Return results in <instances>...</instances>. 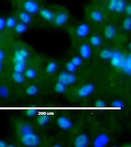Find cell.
Listing matches in <instances>:
<instances>
[{
	"mask_svg": "<svg viewBox=\"0 0 131 147\" xmlns=\"http://www.w3.org/2000/svg\"><path fill=\"white\" fill-rule=\"evenodd\" d=\"M129 58L130 56L124 57L119 52H114L111 62L114 67L122 69L125 72L128 67Z\"/></svg>",
	"mask_w": 131,
	"mask_h": 147,
	"instance_id": "6da1fadb",
	"label": "cell"
},
{
	"mask_svg": "<svg viewBox=\"0 0 131 147\" xmlns=\"http://www.w3.org/2000/svg\"><path fill=\"white\" fill-rule=\"evenodd\" d=\"M22 141L26 146L35 147L39 144L40 139L37 135L32 132L23 134Z\"/></svg>",
	"mask_w": 131,
	"mask_h": 147,
	"instance_id": "7a4b0ae2",
	"label": "cell"
},
{
	"mask_svg": "<svg viewBox=\"0 0 131 147\" xmlns=\"http://www.w3.org/2000/svg\"><path fill=\"white\" fill-rule=\"evenodd\" d=\"M77 80V77L73 73L62 72L58 77V81L64 85L73 84Z\"/></svg>",
	"mask_w": 131,
	"mask_h": 147,
	"instance_id": "3957f363",
	"label": "cell"
},
{
	"mask_svg": "<svg viewBox=\"0 0 131 147\" xmlns=\"http://www.w3.org/2000/svg\"><path fill=\"white\" fill-rule=\"evenodd\" d=\"M29 55V52L26 49L21 48L17 50L14 55V61L15 63H25Z\"/></svg>",
	"mask_w": 131,
	"mask_h": 147,
	"instance_id": "277c9868",
	"label": "cell"
},
{
	"mask_svg": "<svg viewBox=\"0 0 131 147\" xmlns=\"http://www.w3.org/2000/svg\"><path fill=\"white\" fill-rule=\"evenodd\" d=\"M24 8L27 13L35 14L38 12L39 6L38 4L33 0H28L24 4Z\"/></svg>",
	"mask_w": 131,
	"mask_h": 147,
	"instance_id": "5b68a950",
	"label": "cell"
},
{
	"mask_svg": "<svg viewBox=\"0 0 131 147\" xmlns=\"http://www.w3.org/2000/svg\"><path fill=\"white\" fill-rule=\"evenodd\" d=\"M109 138L108 135L105 134L100 135L95 140L94 146L95 147H103L108 145Z\"/></svg>",
	"mask_w": 131,
	"mask_h": 147,
	"instance_id": "8992f818",
	"label": "cell"
},
{
	"mask_svg": "<svg viewBox=\"0 0 131 147\" xmlns=\"http://www.w3.org/2000/svg\"><path fill=\"white\" fill-rule=\"evenodd\" d=\"M94 85L92 84H88L81 88L78 91L79 95L81 97H85L90 95L94 90Z\"/></svg>",
	"mask_w": 131,
	"mask_h": 147,
	"instance_id": "52a82bcc",
	"label": "cell"
},
{
	"mask_svg": "<svg viewBox=\"0 0 131 147\" xmlns=\"http://www.w3.org/2000/svg\"><path fill=\"white\" fill-rule=\"evenodd\" d=\"M117 33V29L115 26L112 24L107 25L104 30L105 37L109 40L114 39L116 36Z\"/></svg>",
	"mask_w": 131,
	"mask_h": 147,
	"instance_id": "ba28073f",
	"label": "cell"
},
{
	"mask_svg": "<svg viewBox=\"0 0 131 147\" xmlns=\"http://www.w3.org/2000/svg\"><path fill=\"white\" fill-rule=\"evenodd\" d=\"M90 32V26L86 24H82L79 26L77 28V35L80 38L86 37L89 34Z\"/></svg>",
	"mask_w": 131,
	"mask_h": 147,
	"instance_id": "9c48e42d",
	"label": "cell"
},
{
	"mask_svg": "<svg viewBox=\"0 0 131 147\" xmlns=\"http://www.w3.org/2000/svg\"><path fill=\"white\" fill-rule=\"evenodd\" d=\"M89 138L86 134L79 136L75 141V145L77 147H86L89 144Z\"/></svg>",
	"mask_w": 131,
	"mask_h": 147,
	"instance_id": "30bf717a",
	"label": "cell"
},
{
	"mask_svg": "<svg viewBox=\"0 0 131 147\" xmlns=\"http://www.w3.org/2000/svg\"><path fill=\"white\" fill-rule=\"evenodd\" d=\"M68 20V16L67 13L62 12L58 14L55 17V24L58 26H62L67 23Z\"/></svg>",
	"mask_w": 131,
	"mask_h": 147,
	"instance_id": "8fae6325",
	"label": "cell"
},
{
	"mask_svg": "<svg viewBox=\"0 0 131 147\" xmlns=\"http://www.w3.org/2000/svg\"><path fill=\"white\" fill-rule=\"evenodd\" d=\"M57 123L61 128L64 130L70 129L73 126L71 120H69L68 118L63 117H59L58 119Z\"/></svg>",
	"mask_w": 131,
	"mask_h": 147,
	"instance_id": "7c38bea8",
	"label": "cell"
},
{
	"mask_svg": "<svg viewBox=\"0 0 131 147\" xmlns=\"http://www.w3.org/2000/svg\"><path fill=\"white\" fill-rule=\"evenodd\" d=\"M79 51L81 56L84 59H88L91 57L92 55V49L89 45H82L81 46Z\"/></svg>",
	"mask_w": 131,
	"mask_h": 147,
	"instance_id": "4fadbf2b",
	"label": "cell"
},
{
	"mask_svg": "<svg viewBox=\"0 0 131 147\" xmlns=\"http://www.w3.org/2000/svg\"><path fill=\"white\" fill-rule=\"evenodd\" d=\"M40 15L43 18L47 21H51L55 18L54 13L51 10L47 9H42L40 11Z\"/></svg>",
	"mask_w": 131,
	"mask_h": 147,
	"instance_id": "5bb4252c",
	"label": "cell"
},
{
	"mask_svg": "<svg viewBox=\"0 0 131 147\" xmlns=\"http://www.w3.org/2000/svg\"><path fill=\"white\" fill-rule=\"evenodd\" d=\"M91 19L94 22L100 23L103 21L104 20V16L101 12L98 11H94L91 13Z\"/></svg>",
	"mask_w": 131,
	"mask_h": 147,
	"instance_id": "9a60e30c",
	"label": "cell"
},
{
	"mask_svg": "<svg viewBox=\"0 0 131 147\" xmlns=\"http://www.w3.org/2000/svg\"><path fill=\"white\" fill-rule=\"evenodd\" d=\"M19 18L22 23L26 24H29L32 22V17L30 14L26 12H23L20 13Z\"/></svg>",
	"mask_w": 131,
	"mask_h": 147,
	"instance_id": "2e32d148",
	"label": "cell"
},
{
	"mask_svg": "<svg viewBox=\"0 0 131 147\" xmlns=\"http://www.w3.org/2000/svg\"><path fill=\"white\" fill-rule=\"evenodd\" d=\"M126 6L125 0H117L114 12L118 13H121L125 12Z\"/></svg>",
	"mask_w": 131,
	"mask_h": 147,
	"instance_id": "e0dca14e",
	"label": "cell"
},
{
	"mask_svg": "<svg viewBox=\"0 0 131 147\" xmlns=\"http://www.w3.org/2000/svg\"><path fill=\"white\" fill-rule=\"evenodd\" d=\"M114 52L109 49H104L101 51L100 56L101 58L104 60H109L112 59L113 55Z\"/></svg>",
	"mask_w": 131,
	"mask_h": 147,
	"instance_id": "ac0fdd59",
	"label": "cell"
},
{
	"mask_svg": "<svg viewBox=\"0 0 131 147\" xmlns=\"http://www.w3.org/2000/svg\"><path fill=\"white\" fill-rule=\"evenodd\" d=\"M91 44L94 47H99L102 44V41L101 38L98 35H94L90 39Z\"/></svg>",
	"mask_w": 131,
	"mask_h": 147,
	"instance_id": "d6986e66",
	"label": "cell"
},
{
	"mask_svg": "<svg viewBox=\"0 0 131 147\" xmlns=\"http://www.w3.org/2000/svg\"><path fill=\"white\" fill-rule=\"evenodd\" d=\"M27 30V26L26 24L23 23L17 24L15 26V31L16 33L18 34H22L25 33Z\"/></svg>",
	"mask_w": 131,
	"mask_h": 147,
	"instance_id": "ffe728a7",
	"label": "cell"
},
{
	"mask_svg": "<svg viewBox=\"0 0 131 147\" xmlns=\"http://www.w3.org/2000/svg\"><path fill=\"white\" fill-rule=\"evenodd\" d=\"M12 77H13V80L17 83H19V84L23 83L25 80L24 76L23 75L22 73L15 72V73L13 74Z\"/></svg>",
	"mask_w": 131,
	"mask_h": 147,
	"instance_id": "44dd1931",
	"label": "cell"
},
{
	"mask_svg": "<svg viewBox=\"0 0 131 147\" xmlns=\"http://www.w3.org/2000/svg\"><path fill=\"white\" fill-rule=\"evenodd\" d=\"M50 121V117L48 115H40L38 118V123L41 126H45L47 125Z\"/></svg>",
	"mask_w": 131,
	"mask_h": 147,
	"instance_id": "7402d4cb",
	"label": "cell"
},
{
	"mask_svg": "<svg viewBox=\"0 0 131 147\" xmlns=\"http://www.w3.org/2000/svg\"><path fill=\"white\" fill-rule=\"evenodd\" d=\"M39 92V89L36 85H32L26 89V92L27 94L31 96L36 95Z\"/></svg>",
	"mask_w": 131,
	"mask_h": 147,
	"instance_id": "603a6c76",
	"label": "cell"
},
{
	"mask_svg": "<svg viewBox=\"0 0 131 147\" xmlns=\"http://www.w3.org/2000/svg\"><path fill=\"white\" fill-rule=\"evenodd\" d=\"M58 65L56 62H50L46 67V71L49 74H54L56 71Z\"/></svg>",
	"mask_w": 131,
	"mask_h": 147,
	"instance_id": "cb8c5ba5",
	"label": "cell"
},
{
	"mask_svg": "<svg viewBox=\"0 0 131 147\" xmlns=\"http://www.w3.org/2000/svg\"><path fill=\"white\" fill-rule=\"evenodd\" d=\"M26 63H15L14 65V70L15 72L22 73L25 71Z\"/></svg>",
	"mask_w": 131,
	"mask_h": 147,
	"instance_id": "d4e9b609",
	"label": "cell"
},
{
	"mask_svg": "<svg viewBox=\"0 0 131 147\" xmlns=\"http://www.w3.org/2000/svg\"><path fill=\"white\" fill-rule=\"evenodd\" d=\"M55 89L57 92L58 93H63L66 91V86L64 84L59 82L55 85Z\"/></svg>",
	"mask_w": 131,
	"mask_h": 147,
	"instance_id": "484cf974",
	"label": "cell"
},
{
	"mask_svg": "<svg viewBox=\"0 0 131 147\" xmlns=\"http://www.w3.org/2000/svg\"><path fill=\"white\" fill-rule=\"evenodd\" d=\"M122 26L125 30L127 31H130L131 30V19L128 18L124 20L122 23Z\"/></svg>",
	"mask_w": 131,
	"mask_h": 147,
	"instance_id": "4316f807",
	"label": "cell"
},
{
	"mask_svg": "<svg viewBox=\"0 0 131 147\" xmlns=\"http://www.w3.org/2000/svg\"><path fill=\"white\" fill-rule=\"evenodd\" d=\"M9 91L8 88L5 86L0 87V96L2 97L6 98L9 96Z\"/></svg>",
	"mask_w": 131,
	"mask_h": 147,
	"instance_id": "83f0119b",
	"label": "cell"
},
{
	"mask_svg": "<svg viewBox=\"0 0 131 147\" xmlns=\"http://www.w3.org/2000/svg\"><path fill=\"white\" fill-rule=\"evenodd\" d=\"M25 75L27 78L33 79L35 78L37 76V73L34 69H28L26 71Z\"/></svg>",
	"mask_w": 131,
	"mask_h": 147,
	"instance_id": "f1b7e54d",
	"label": "cell"
},
{
	"mask_svg": "<svg viewBox=\"0 0 131 147\" xmlns=\"http://www.w3.org/2000/svg\"><path fill=\"white\" fill-rule=\"evenodd\" d=\"M17 25V22L16 19L13 18H9L6 20V26L9 28H14Z\"/></svg>",
	"mask_w": 131,
	"mask_h": 147,
	"instance_id": "f546056e",
	"label": "cell"
},
{
	"mask_svg": "<svg viewBox=\"0 0 131 147\" xmlns=\"http://www.w3.org/2000/svg\"><path fill=\"white\" fill-rule=\"evenodd\" d=\"M21 131L23 134L31 133L33 132V129L31 125L28 124H26L22 126L21 129Z\"/></svg>",
	"mask_w": 131,
	"mask_h": 147,
	"instance_id": "4dcf8cb0",
	"label": "cell"
},
{
	"mask_svg": "<svg viewBox=\"0 0 131 147\" xmlns=\"http://www.w3.org/2000/svg\"><path fill=\"white\" fill-rule=\"evenodd\" d=\"M77 67L74 65L72 62H68L66 65V69L68 72L71 73L75 72L77 69Z\"/></svg>",
	"mask_w": 131,
	"mask_h": 147,
	"instance_id": "1f68e13d",
	"label": "cell"
},
{
	"mask_svg": "<svg viewBox=\"0 0 131 147\" xmlns=\"http://www.w3.org/2000/svg\"><path fill=\"white\" fill-rule=\"evenodd\" d=\"M71 62L73 63L74 65L78 67L82 64V59L80 57H75L73 59Z\"/></svg>",
	"mask_w": 131,
	"mask_h": 147,
	"instance_id": "d6a6232c",
	"label": "cell"
},
{
	"mask_svg": "<svg viewBox=\"0 0 131 147\" xmlns=\"http://www.w3.org/2000/svg\"><path fill=\"white\" fill-rule=\"evenodd\" d=\"M113 109H120L124 107V103L120 100H116L113 102Z\"/></svg>",
	"mask_w": 131,
	"mask_h": 147,
	"instance_id": "836d02e7",
	"label": "cell"
},
{
	"mask_svg": "<svg viewBox=\"0 0 131 147\" xmlns=\"http://www.w3.org/2000/svg\"><path fill=\"white\" fill-rule=\"evenodd\" d=\"M117 0H110L109 4V8L111 11L114 12Z\"/></svg>",
	"mask_w": 131,
	"mask_h": 147,
	"instance_id": "e575fe53",
	"label": "cell"
},
{
	"mask_svg": "<svg viewBox=\"0 0 131 147\" xmlns=\"http://www.w3.org/2000/svg\"><path fill=\"white\" fill-rule=\"evenodd\" d=\"M6 26V20L3 18H0V31L3 30Z\"/></svg>",
	"mask_w": 131,
	"mask_h": 147,
	"instance_id": "d590c367",
	"label": "cell"
},
{
	"mask_svg": "<svg viewBox=\"0 0 131 147\" xmlns=\"http://www.w3.org/2000/svg\"><path fill=\"white\" fill-rule=\"evenodd\" d=\"M96 105L97 107H98V109H104V107L105 106V103L104 101L101 100H98L96 101Z\"/></svg>",
	"mask_w": 131,
	"mask_h": 147,
	"instance_id": "8d00e7d4",
	"label": "cell"
},
{
	"mask_svg": "<svg viewBox=\"0 0 131 147\" xmlns=\"http://www.w3.org/2000/svg\"><path fill=\"white\" fill-rule=\"evenodd\" d=\"M32 110H29L28 111L26 112V115H28V116L31 117H34L35 116L37 115V112L33 110V109H32Z\"/></svg>",
	"mask_w": 131,
	"mask_h": 147,
	"instance_id": "74e56055",
	"label": "cell"
},
{
	"mask_svg": "<svg viewBox=\"0 0 131 147\" xmlns=\"http://www.w3.org/2000/svg\"><path fill=\"white\" fill-rule=\"evenodd\" d=\"M127 15L130 16L131 14V6L130 5H126L125 7V11Z\"/></svg>",
	"mask_w": 131,
	"mask_h": 147,
	"instance_id": "f35d334b",
	"label": "cell"
},
{
	"mask_svg": "<svg viewBox=\"0 0 131 147\" xmlns=\"http://www.w3.org/2000/svg\"><path fill=\"white\" fill-rule=\"evenodd\" d=\"M5 57V54L2 50H0V60L2 61Z\"/></svg>",
	"mask_w": 131,
	"mask_h": 147,
	"instance_id": "ab89813d",
	"label": "cell"
},
{
	"mask_svg": "<svg viewBox=\"0 0 131 147\" xmlns=\"http://www.w3.org/2000/svg\"><path fill=\"white\" fill-rule=\"evenodd\" d=\"M7 144L4 141L0 140V147H7Z\"/></svg>",
	"mask_w": 131,
	"mask_h": 147,
	"instance_id": "60d3db41",
	"label": "cell"
},
{
	"mask_svg": "<svg viewBox=\"0 0 131 147\" xmlns=\"http://www.w3.org/2000/svg\"><path fill=\"white\" fill-rule=\"evenodd\" d=\"M2 67V61L0 60V72L1 70Z\"/></svg>",
	"mask_w": 131,
	"mask_h": 147,
	"instance_id": "b9f144b4",
	"label": "cell"
},
{
	"mask_svg": "<svg viewBox=\"0 0 131 147\" xmlns=\"http://www.w3.org/2000/svg\"><path fill=\"white\" fill-rule=\"evenodd\" d=\"M55 147H61V146H60L59 145H57V146H55Z\"/></svg>",
	"mask_w": 131,
	"mask_h": 147,
	"instance_id": "7bdbcfd3",
	"label": "cell"
}]
</instances>
